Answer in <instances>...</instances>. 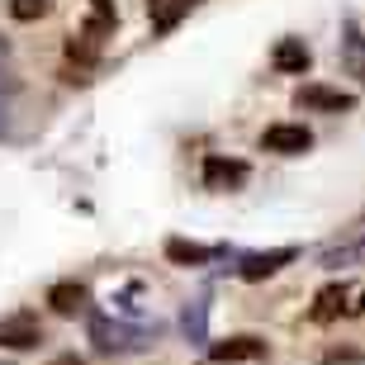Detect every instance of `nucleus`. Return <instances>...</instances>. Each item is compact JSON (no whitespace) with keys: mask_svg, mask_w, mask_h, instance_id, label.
Instances as JSON below:
<instances>
[{"mask_svg":"<svg viewBox=\"0 0 365 365\" xmlns=\"http://www.w3.org/2000/svg\"><path fill=\"white\" fill-rule=\"evenodd\" d=\"M119 24V10H114V0H91V10H86V24H81V38L91 43H105Z\"/></svg>","mask_w":365,"mask_h":365,"instance_id":"9b49d317","label":"nucleus"},{"mask_svg":"<svg viewBox=\"0 0 365 365\" xmlns=\"http://www.w3.org/2000/svg\"><path fill=\"white\" fill-rule=\"evenodd\" d=\"M289 261H299V247H271V252H252V257H242L237 275H242L247 284H257V280H271L275 271H284Z\"/></svg>","mask_w":365,"mask_h":365,"instance_id":"7ed1b4c3","label":"nucleus"},{"mask_svg":"<svg viewBox=\"0 0 365 365\" xmlns=\"http://www.w3.org/2000/svg\"><path fill=\"white\" fill-rule=\"evenodd\" d=\"M309 148H313V133L304 123H271L261 133V152H275V157H299Z\"/></svg>","mask_w":365,"mask_h":365,"instance_id":"f03ea898","label":"nucleus"},{"mask_svg":"<svg viewBox=\"0 0 365 365\" xmlns=\"http://www.w3.org/2000/svg\"><path fill=\"white\" fill-rule=\"evenodd\" d=\"M351 261H365V218L351 228V237H346V242H337V247H327V252H323V266H327V271L351 266Z\"/></svg>","mask_w":365,"mask_h":365,"instance_id":"f8f14e48","label":"nucleus"},{"mask_svg":"<svg viewBox=\"0 0 365 365\" xmlns=\"http://www.w3.org/2000/svg\"><path fill=\"white\" fill-rule=\"evenodd\" d=\"M247 185V162L237 157H209L204 162V190H237Z\"/></svg>","mask_w":365,"mask_h":365,"instance_id":"0eeeda50","label":"nucleus"},{"mask_svg":"<svg viewBox=\"0 0 365 365\" xmlns=\"http://www.w3.org/2000/svg\"><path fill=\"white\" fill-rule=\"evenodd\" d=\"M271 67L280 71V76H304V71L313 67L309 43H304V38H280V43H275V53H271Z\"/></svg>","mask_w":365,"mask_h":365,"instance_id":"423d86ee","label":"nucleus"},{"mask_svg":"<svg viewBox=\"0 0 365 365\" xmlns=\"http://www.w3.org/2000/svg\"><path fill=\"white\" fill-rule=\"evenodd\" d=\"M48 10H53V0H10V19H19V24H34Z\"/></svg>","mask_w":365,"mask_h":365,"instance_id":"dca6fc26","label":"nucleus"},{"mask_svg":"<svg viewBox=\"0 0 365 365\" xmlns=\"http://www.w3.org/2000/svg\"><path fill=\"white\" fill-rule=\"evenodd\" d=\"M361 313H365V280H332L309 304L313 323H337V318H361Z\"/></svg>","mask_w":365,"mask_h":365,"instance_id":"f257e3e1","label":"nucleus"},{"mask_svg":"<svg viewBox=\"0 0 365 365\" xmlns=\"http://www.w3.org/2000/svg\"><path fill=\"white\" fill-rule=\"evenodd\" d=\"M341 67L351 71L356 81H365V34L356 24H346V34H341Z\"/></svg>","mask_w":365,"mask_h":365,"instance_id":"4468645a","label":"nucleus"},{"mask_svg":"<svg viewBox=\"0 0 365 365\" xmlns=\"http://www.w3.org/2000/svg\"><path fill=\"white\" fill-rule=\"evenodd\" d=\"M91 337H95V346H100V351H128V346H138V341H143V332H138V327H128V323L95 318V323H91Z\"/></svg>","mask_w":365,"mask_h":365,"instance_id":"1a4fd4ad","label":"nucleus"},{"mask_svg":"<svg viewBox=\"0 0 365 365\" xmlns=\"http://www.w3.org/2000/svg\"><path fill=\"white\" fill-rule=\"evenodd\" d=\"M0 133H10V109L0 105Z\"/></svg>","mask_w":365,"mask_h":365,"instance_id":"6ab92c4d","label":"nucleus"},{"mask_svg":"<svg viewBox=\"0 0 365 365\" xmlns=\"http://www.w3.org/2000/svg\"><path fill=\"white\" fill-rule=\"evenodd\" d=\"M53 365H86V361H76V356H57Z\"/></svg>","mask_w":365,"mask_h":365,"instance_id":"aec40b11","label":"nucleus"},{"mask_svg":"<svg viewBox=\"0 0 365 365\" xmlns=\"http://www.w3.org/2000/svg\"><path fill=\"white\" fill-rule=\"evenodd\" d=\"M214 257H218V247L185 242V237H171V242H166V261H171V266H209Z\"/></svg>","mask_w":365,"mask_h":365,"instance_id":"ddd939ff","label":"nucleus"},{"mask_svg":"<svg viewBox=\"0 0 365 365\" xmlns=\"http://www.w3.org/2000/svg\"><path fill=\"white\" fill-rule=\"evenodd\" d=\"M86 304H91V289H86L81 280H57L53 289H48V309L62 313V318H76Z\"/></svg>","mask_w":365,"mask_h":365,"instance_id":"9d476101","label":"nucleus"},{"mask_svg":"<svg viewBox=\"0 0 365 365\" xmlns=\"http://www.w3.org/2000/svg\"><path fill=\"white\" fill-rule=\"evenodd\" d=\"M185 332H195V337L204 332V304H195V309L185 313Z\"/></svg>","mask_w":365,"mask_h":365,"instance_id":"f3484780","label":"nucleus"},{"mask_svg":"<svg viewBox=\"0 0 365 365\" xmlns=\"http://www.w3.org/2000/svg\"><path fill=\"white\" fill-rule=\"evenodd\" d=\"M266 356V341L261 337H228L209 346V361L214 365H237V361H261Z\"/></svg>","mask_w":365,"mask_h":365,"instance_id":"6e6552de","label":"nucleus"},{"mask_svg":"<svg viewBox=\"0 0 365 365\" xmlns=\"http://www.w3.org/2000/svg\"><path fill=\"white\" fill-rule=\"evenodd\" d=\"M294 105L299 109H318V114H346V109H356V95L351 91H332V86H299Z\"/></svg>","mask_w":365,"mask_h":365,"instance_id":"20e7f679","label":"nucleus"},{"mask_svg":"<svg viewBox=\"0 0 365 365\" xmlns=\"http://www.w3.org/2000/svg\"><path fill=\"white\" fill-rule=\"evenodd\" d=\"M0 91H5V95L14 91V76H10V71H5V43H0Z\"/></svg>","mask_w":365,"mask_h":365,"instance_id":"a211bd4d","label":"nucleus"},{"mask_svg":"<svg viewBox=\"0 0 365 365\" xmlns=\"http://www.w3.org/2000/svg\"><path fill=\"white\" fill-rule=\"evenodd\" d=\"M38 341H43V327H38V318H29V313L0 318V346H5V351H34Z\"/></svg>","mask_w":365,"mask_h":365,"instance_id":"39448f33","label":"nucleus"},{"mask_svg":"<svg viewBox=\"0 0 365 365\" xmlns=\"http://www.w3.org/2000/svg\"><path fill=\"white\" fill-rule=\"evenodd\" d=\"M195 5H200V0H148V14L157 19V29L166 34V29H176Z\"/></svg>","mask_w":365,"mask_h":365,"instance_id":"2eb2a0df","label":"nucleus"}]
</instances>
